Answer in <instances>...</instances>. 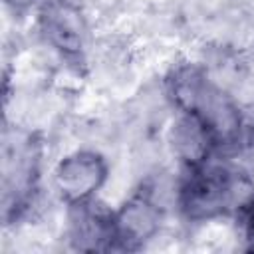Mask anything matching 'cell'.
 <instances>
[{"mask_svg":"<svg viewBox=\"0 0 254 254\" xmlns=\"http://www.w3.org/2000/svg\"><path fill=\"white\" fill-rule=\"evenodd\" d=\"M240 189L242 181L234 173L204 163L196 169H189V179L179 187V204L187 218H214L234 210L250 194L238 196Z\"/></svg>","mask_w":254,"mask_h":254,"instance_id":"obj_1","label":"cell"},{"mask_svg":"<svg viewBox=\"0 0 254 254\" xmlns=\"http://www.w3.org/2000/svg\"><path fill=\"white\" fill-rule=\"evenodd\" d=\"M38 141L32 133L8 127L2 137V204L6 218L28 206L38 177Z\"/></svg>","mask_w":254,"mask_h":254,"instance_id":"obj_2","label":"cell"},{"mask_svg":"<svg viewBox=\"0 0 254 254\" xmlns=\"http://www.w3.org/2000/svg\"><path fill=\"white\" fill-rule=\"evenodd\" d=\"M107 181V163L95 151H73L65 155L56 171L54 185L60 196L69 204H81L91 200V196Z\"/></svg>","mask_w":254,"mask_h":254,"instance_id":"obj_3","label":"cell"},{"mask_svg":"<svg viewBox=\"0 0 254 254\" xmlns=\"http://www.w3.org/2000/svg\"><path fill=\"white\" fill-rule=\"evenodd\" d=\"M163 216V204H159L149 192L141 190L121 204L111 214L113 248L139 250L151 238L157 236Z\"/></svg>","mask_w":254,"mask_h":254,"instance_id":"obj_4","label":"cell"},{"mask_svg":"<svg viewBox=\"0 0 254 254\" xmlns=\"http://www.w3.org/2000/svg\"><path fill=\"white\" fill-rule=\"evenodd\" d=\"M40 30L46 42L67 60H79L85 50L87 22L71 0H50L42 8Z\"/></svg>","mask_w":254,"mask_h":254,"instance_id":"obj_5","label":"cell"},{"mask_svg":"<svg viewBox=\"0 0 254 254\" xmlns=\"http://www.w3.org/2000/svg\"><path fill=\"white\" fill-rule=\"evenodd\" d=\"M111 214L93 208L91 200L73 204L69 236L79 250H105L113 248V228Z\"/></svg>","mask_w":254,"mask_h":254,"instance_id":"obj_6","label":"cell"},{"mask_svg":"<svg viewBox=\"0 0 254 254\" xmlns=\"http://www.w3.org/2000/svg\"><path fill=\"white\" fill-rule=\"evenodd\" d=\"M171 145L175 155L187 169H196L204 165L210 157L214 141L202 121L192 113H183L171 129Z\"/></svg>","mask_w":254,"mask_h":254,"instance_id":"obj_7","label":"cell"},{"mask_svg":"<svg viewBox=\"0 0 254 254\" xmlns=\"http://www.w3.org/2000/svg\"><path fill=\"white\" fill-rule=\"evenodd\" d=\"M236 212V220L246 236V240L254 242V190L234 208Z\"/></svg>","mask_w":254,"mask_h":254,"instance_id":"obj_8","label":"cell"},{"mask_svg":"<svg viewBox=\"0 0 254 254\" xmlns=\"http://www.w3.org/2000/svg\"><path fill=\"white\" fill-rule=\"evenodd\" d=\"M14 12H24V10H28L36 0H4Z\"/></svg>","mask_w":254,"mask_h":254,"instance_id":"obj_9","label":"cell"}]
</instances>
